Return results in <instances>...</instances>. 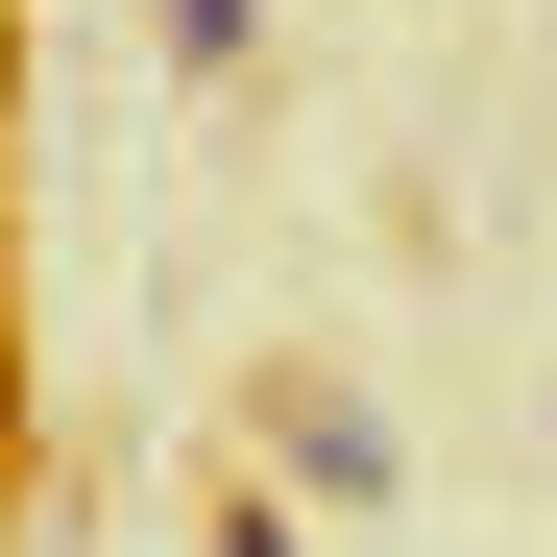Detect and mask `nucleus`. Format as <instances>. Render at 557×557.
<instances>
[{
    "mask_svg": "<svg viewBox=\"0 0 557 557\" xmlns=\"http://www.w3.org/2000/svg\"><path fill=\"white\" fill-rule=\"evenodd\" d=\"M219 557H315V533H292V509H267V485H243V509H219Z\"/></svg>",
    "mask_w": 557,
    "mask_h": 557,
    "instance_id": "obj_3",
    "label": "nucleus"
},
{
    "mask_svg": "<svg viewBox=\"0 0 557 557\" xmlns=\"http://www.w3.org/2000/svg\"><path fill=\"white\" fill-rule=\"evenodd\" d=\"M267 460H292L315 509H388V412L363 388H267Z\"/></svg>",
    "mask_w": 557,
    "mask_h": 557,
    "instance_id": "obj_1",
    "label": "nucleus"
},
{
    "mask_svg": "<svg viewBox=\"0 0 557 557\" xmlns=\"http://www.w3.org/2000/svg\"><path fill=\"white\" fill-rule=\"evenodd\" d=\"M0 122H25V25H0Z\"/></svg>",
    "mask_w": 557,
    "mask_h": 557,
    "instance_id": "obj_4",
    "label": "nucleus"
},
{
    "mask_svg": "<svg viewBox=\"0 0 557 557\" xmlns=\"http://www.w3.org/2000/svg\"><path fill=\"white\" fill-rule=\"evenodd\" d=\"M146 49L170 73H243V0H146Z\"/></svg>",
    "mask_w": 557,
    "mask_h": 557,
    "instance_id": "obj_2",
    "label": "nucleus"
}]
</instances>
